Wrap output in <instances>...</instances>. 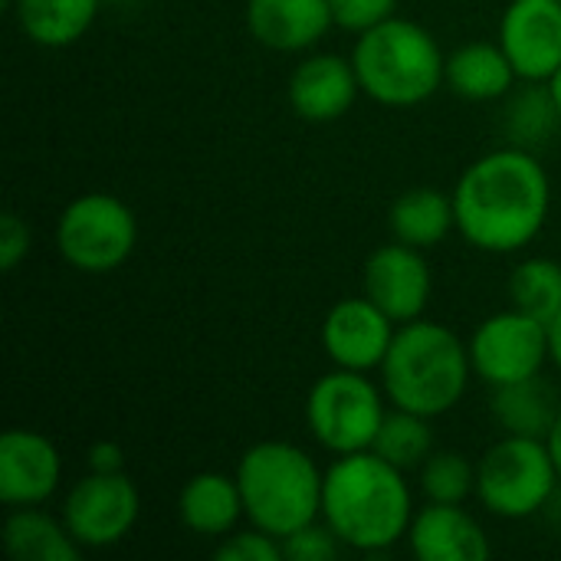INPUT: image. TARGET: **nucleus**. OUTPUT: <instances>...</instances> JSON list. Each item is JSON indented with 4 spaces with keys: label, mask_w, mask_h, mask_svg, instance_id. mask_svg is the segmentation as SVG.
<instances>
[{
    "label": "nucleus",
    "mask_w": 561,
    "mask_h": 561,
    "mask_svg": "<svg viewBox=\"0 0 561 561\" xmlns=\"http://www.w3.org/2000/svg\"><path fill=\"white\" fill-rule=\"evenodd\" d=\"M217 561H279L283 556V539L250 526V529H233L230 536L220 539L214 549Z\"/></svg>",
    "instance_id": "nucleus-28"
},
{
    "label": "nucleus",
    "mask_w": 561,
    "mask_h": 561,
    "mask_svg": "<svg viewBox=\"0 0 561 561\" xmlns=\"http://www.w3.org/2000/svg\"><path fill=\"white\" fill-rule=\"evenodd\" d=\"M62 523L82 549H112L131 536L141 519V493L122 473H85L62 500Z\"/></svg>",
    "instance_id": "nucleus-10"
},
{
    "label": "nucleus",
    "mask_w": 561,
    "mask_h": 561,
    "mask_svg": "<svg viewBox=\"0 0 561 561\" xmlns=\"http://www.w3.org/2000/svg\"><path fill=\"white\" fill-rule=\"evenodd\" d=\"M470 362H473V375L486 385V388H503V385H516L526 378L542 375L549 358V325L519 312L516 306L486 316L470 342Z\"/></svg>",
    "instance_id": "nucleus-9"
},
{
    "label": "nucleus",
    "mask_w": 561,
    "mask_h": 561,
    "mask_svg": "<svg viewBox=\"0 0 561 561\" xmlns=\"http://www.w3.org/2000/svg\"><path fill=\"white\" fill-rule=\"evenodd\" d=\"M237 486L247 523L286 539L322 516L325 470L289 440H260L237 460Z\"/></svg>",
    "instance_id": "nucleus-5"
},
{
    "label": "nucleus",
    "mask_w": 561,
    "mask_h": 561,
    "mask_svg": "<svg viewBox=\"0 0 561 561\" xmlns=\"http://www.w3.org/2000/svg\"><path fill=\"white\" fill-rule=\"evenodd\" d=\"M473 378L467 342L431 319L398 325L394 342L381 365V388L391 408L414 411L421 417H440L454 411Z\"/></svg>",
    "instance_id": "nucleus-3"
},
{
    "label": "nucleus",
    "mask_w": 561,
    "mask_h": 561,
    "mask_svg": "<svg viewBox=\"0 0 561 561\" xmlns=\"http://www.w3.org/2000/svg\"><path fill=\"white\" fill-rule=\"evenodd\" d=\"M549 358H552L556 371L561 375V316L549 325Z\"/></svg>",
    "instance_id": "nucleus-33"
},
{
    "label": "nucleus",
    "mask_w": 561,
    "mask_h": 561,
    "mask_svg": "<svg viewBox=\"0 0 561 561\" xmlns=\"http://www.w3.org/2000/svg\"><path fill=\"white\" fill-rule=\"evenodd\" d=\"M62 483L59 447L26 427H10L0 437V503L10 510L43 506Z\"/></svg>",
    "instance_id": "nucleus-14"
},
{
    "label": "nucleus",
    "mask_w": 561,
    "mask_h": 561,
    "mask_svg": "<svg viewBox=\"0 0 561 561\" xmlns=\"http://www.w3.org/2000/svg\"><path fill=\"white\" fill-rule=\"evenodd\" d=\"M549 85H552V95H556V105H559V112H561V69L549 79Z\"/></svg>",
    "instance_id": "nucleus-35"
},
{
    "label": "nucleus",
    "mask_w": 561,
    "mask_h": 561,
    "mask_svg": "<svg viewBox=\"0 0 561 561\" xmlns=\"http://www.w3.org/2000/svg\"><path fill=\"white\" fill-rule=\"evenodd\" d=\"M414 493L401 467L375 450L342 454L325 470L322 519L352 552H388L408 539Z\"/></svg>",
    "instance_id": "nucleus-2"
},
{
    "label": "nucleus",
    "mask_w": 561,
    "mask_h": 561,
    "mask_svg": "<svg viewBox=\"0 0 561 561\" xmlns=\"http://www.w3.org/2000/svg\"><path fill=\"white\" fill-rule=\"evenodd\" d=\"M408 549L421 561H486L493 542L463 503H427L414 513Z\"/></svg>",
    "instance_id": "nucleus-16"
},
{
    "label": "nucleus",
    "mask_w": 561,
    "mask_h": 561,
    "mask_svg": "<svg viewBox=\"0 0 561 561\" xmlns=\"http://www.w3.org/2000/svg\"><path fill=\"white\" fill-rule=\"evenodd\" d=\"M457 233L480 253L510 256L529 247L552 210V178L536 151L503 145L480 154L454 184Z\"/></svg>",
    "instance_id": "nucleus-1"
},
{
    "label": "nucleus",
    "mask_w": 561,
    "mask_h": 561,
    "mask_svg": "<svg viewBox=\"0 0 561 561\" xmlns=\"http://www.w3.org/2000/svg\"><path fill=\"white\" fill-rule=\"evenodd\" d=\"M102 7L105 0H13V16L30 43L66 49L89 33Z\"/></svg>",
    "instance_id": "nucleus-21"
},
{
    "label": "nucleus",
    "mask_w": 561,
    "mask_h": 561,
    "mask_svg": "<svg viewBox=\"0 0 561 561\" xmlns=\"http://www.w3.org/2000/svg\"><path fill=\"white\" fill-rule=\"evenodd\" d=\"M510 302L552 325L561 316V263L549 256H529L510 273Z\"/></svg>",
    "instance_id": "nucleus-25"
},
{
    "label": "nucleus",
    "mask_w": 561,
    "mask_h": 561,
    "mask_svg": "<svg viewBox=\"0 0 561 561\" xmlns=\"http://www.w3.org/2000/svg\"><path fill=\"white\" fill-rule=\"evenodd\" d=\"M85 463L92 473H122L125 470V450L115 440H95L85 454Z\"/></svg>",
    "instance_id": "nucleus-32"
},
{
    "label": "nucleus",
    "mask_w": 561,
    "mask_h": 561,
    "mask_svg": "<svg viewBox=\"0 0 561 561\" xmlns=\"http://www.w3.org/2000/svg\"><path fill=\"white\" fill-rule=\"evenodd\" d=\"M421 493L427 503H467L477 496V463L460 450H434L421 463Z\"/></svg>",
    "instance_id": "nucleus-27"
},
{
    "label": "nucleus",
    "mask_w": 561,
    "mask_h": 561,
    "mask_svg": "<svg viewBox=\"0 0 561 561\" xmlns=\"http://www.w3.org/2000/svg\"><path fill=\"white\" fill-rule=\"evenodd\" d=\"M335 26L348 30V33H365L368 26L394 16L398 0H329Z\"/></svg>",
    "instance_id": "nucleus-30"
},
{
    "label": "nucleus",
    "mask_w": 561,
    "mask_h": 561,
    "mask_svg": "<svg viewBox=\"0 0 561 561\" xmlns=\"http://www.w3.org/2000/svg\"><path fill=\"white\" fill-rule=\"evenodd\" d=\"M398 322L378 309L365 293L335 302L322 319V348L335 368L381 371L385 355L394 342Z\"/></svg>",
    "instance_id": "nucleus-13"
},
{
    "label": "nucleus",
    "mask_w": 561,
    "mask_h": 561,
    "mask_svg": "<svg viewBox=\"0 0 561 561\" xmlns=\"http://www.w3.org/2000/svg\"><path fill=\"white\" fill-rule=\"evenodd\" d=\"M332 26L329 0H247V30L273 53H309Z\"/></svg>",
    "instance_id": "nucleus-17"
},
{
    "label": "nucleus",
    "mask_w": 561,
    "mask_h": 561,
    "mask_svg": "<svg viewBox=\"0 0 561 561\" xmlns=\"http://www.w3.org/2000/svg\"><path fill=\"white\" fill-rule=\"evenodd\" d=\"M559 411V394L556 388L546 385L542 375L516 381V385L490 388V414L503 427V434L546 440Z\"/></svg>",
    "instance_id": "nucleus-22"
},
{
    "label": "nucleus",
    "mask_w": 561,
    "mask_h": 561,
    "mask_svg": "<svg viewBox=\"0 0 561 561\" xmlns=\"http://www.w3.org/2000/svg\"><path fill=\"white\" fill-rule=\"evenodd\" d=\"M519 82L500 43H463L447 56V89L463 102H500Z\"/></svg>",
    "instance_id": "nucleus-19"
},
{
    "label": "nucleus",
    "mask_w": 561,
    "mask_h": 561,
    "mask_svg": "<svg viewBox=\"0 0 561 561\" xmlns=\"http://www.w3.org/2000/svg\"><path fill=\"white\" fill-rule=\"evenodd\" d=\"M138 247L135 210L105 191L72 197L56 220V250L76 273L102 276L131 260Z\"/></svg>",
    "instance_id": "nucleus-8"
},
{
    "label": "nucleus",
    "mask_w": 561,
    "mask_h": 561,
    "mask_svg": "<svg viewBox=\"0 0 561 561\" xmlns=\"http://www.w3.org/2000/svg\"><path fill=\"white\" fill-rule=\"evenodd\" d=\"M289 105L302 122L329 125L348 115L355 99L362 95V82L355 72L352 56L339 53H309L289 72L286 85Z\"/></svg>",
    "instance_id": "nucleus-15"
},
{
    "label": "nucleus",
    "mask_w": 561,
    "mask_h": 561,
    "mask_svg": "<svg viewBox=\"0 0 561 561\" xmlns=\"http://www.w3.org/2000/svg\"><path fill=\"white\" fill-rule=\"evenodd\" d=\"M108 7H138L141 0H105Z\"/></svg>",
    "instance_id": "nucleus-36"
},
{
    "label": "nucleus",
    "mask_w": 561,
    "mask_h": 561,
    "mask_svg": "<svg viewBox=\"0 0 561 561\" xmlns=\"http://www.w3.org/2000/svg\"><path fill=\"white\" fill-rule=\"evenodd\" d=\"M3 546L16 561H76L82 546L66 529L62 516H49L39 506H20L3 523Z\"/></svg>",
    "instance_id": "nucleus-23"
},
{
    "label": "nucleus",
    "mask_w": 561,
    "mask_h": 561,
    "mask_svg": "<svg viewBox=\"0 0 561 561\" xmlns=\"http://www.w3.org/2000/svg\"><path fill=\"white\" fill-rule=\"evenodd\" d=\"M546 444H549V450H552V460H556L561 477V411L559 417H556V424H552V431H549V437H546Z\"/></svg>",
    "instance_id": "nucleus-34"
},
{
    "label": "nucleus",
    "mask_w": 561,
    "mask_h": 561,
    "mask_svg": "<svg viewBox=\"0 0 561 561\" xmlns=\"http://www.w3.org/2000/svg\"><path fill=\"white\" fill-rule=\"evenodd\" d=\"M352 62L362 92L385 108H414L447 85V56L437 36L398 13L358 33Z\"/></svg>",
    "instance_id": "nucleus-4"
},
{
    "label": "nucleus",
    "mask_w": 561,
    "mask_h": 561,
    "mask_svg": "<svg viewBox=\"0 0 561 561\" xmlns=\"http://www.w3.org/2000/svg\"><path fill=\"white\" fill-rule=\"evenodd\" d=\"M561 477L552 450L539 437L503 434L477 460V500L496 519H529L552 506Z\"/></svg>",
    "instance_id": "nucleus-6"
},
{
    "label": "nucleus",
    "mask_w": 561,
    "mask_h": 561,
    "mask_svg": "<svg viewBox=\"0 0 561 561\" xmlns=\"http://www.w3.org/2000/svg\"><path fill=\"white\" fill-rule=\"evenodd\" d=\"M375 454H381L388 463L408 470H421V463L434 454V431H431V417H421L414 411H388L385 424L375 437Z\"/></svg>",
    "instance_id": "nucleus-26"
},
{
    "label": "nucleus",
    "mask_w": 561,
    "mask_h": 561,
    "mask_svg": "<svg viewBox=\"0 0 561 561\" xmlns=\"http://www.w3.org/2000/svg\"><path fill=\"white\" fill-rule=\"evenodd\" d=\"M496 43L519 82H549L561 69V0H510Z\"/></svg>",
    "instance_id": "nucleus-12"
},
{
    "label": "nucleus",
    "mask_w": 561,
    "mask_h": 561,
    "mask_svg": "<svg viewBox=\"0 0 561 561\" xmlns=\"http://www.w3.org/2000/svg\"><path fill=\"white\" fill-rule=\"evenodd\" d=\"M388 227L394 240L417 250H434L450 237V230H457L454 194L431 184L408 187L394 197L388 210Z\"/></svg>",
    "instance_id": "nucleus-20"
},
{
    "label": "nucleus",
    "mask_w": 561,
    "mask_h": 561,
    "mask_svg": "<svg viewBox=\"0 0 561 561\" xmlns=\"http://www.w3.org/2000/svg\"><path fill=\"white\" fill-rule=\"evenodd\" d=\"M178 519L187 533L201 539H224L237 529L243 513V496L237 486V477L204 470L184 480L178 493Z\"/></svg>",
    "instance_id": "nucleus-18"
},
{
    "label": "nucleus",
    "mask_w": 561,
    "mask_h": 561,
    "mask_svg": "<svg viewBox=\"0 0 561 561\" xmlns=\"http://www.w3.org/2000/svg\"><path fill=\"white\" fill-rule=\"evenodd\" d=\"M559 131L561 112L549 82H523V89L506 95V108H503L506 145L529 148L539 154V148L559 138Z\"/></svg>",
    "instance_id": "nucleus-24"
},
{
    "label": "nucleus",
    "mask_w": 561,
    "mask_h": 561,
    "mask_svg": "<svg viewBox=\"0 0 561 561\" xmlns=\"http://www.w3.org/2000/svg\"><path fill=\"white\" fill-rule=\"evenodd\" d=\"M362 293L385 309L398 325L414 322L427 312L434 276L424 250L408 247L401 240H391L378 247L362 270Z\"/></svg>",
    "instance_id": "nucleus-11"
},
{
    "label": "nucleus",
    "mask_w": 561,
    "mask_h": 561,
    "mask_svg": "<svg viewBox=\"0 0 561 561\" xmlns=\"http://www.w3.org/2000/svg\"><path fill=\"white\" fill-rule=\"evenodd\" d=\"M342 549L345 546L339 542V536L329 529L322 516L283 539V556L289 561H332Z\"/></svg>",
    "instance_id": "nucleus-29"
},
{
    "label": "nucleus",
    "mask_w": 561,
    "mask_h": 561,
    "mask_svg": "<svg viewBox=\"0 0 561 561\" xmlns=\"http://www.w3.org/2000/svg\"><path fill=\"white\" fill-rule=\"evenodd\" d=\"M30 243H33L30 224L16 210H7L0 217V270L13 273L30 256Z\"/></svg>",
    "instance_id": "nucleus-31"
},
{
    "label": "nucleus",
    "mask_w": 561,
    "mask_h": 561,
    "mask_svg": "<svg viewBox=\"0 0 561 561\" xmlns=\"http://www.w3.org/2000/svg\"><path fill=\"white\" fill-rule=\"evenodd\" d=\"M388 404L385 388L375 385L368 371L332 368L316 378L306 394V427L312 440L335 457L371 450Z\"/></svg>",
    "instance_id": "nucleus-7"
}]
</instances>
